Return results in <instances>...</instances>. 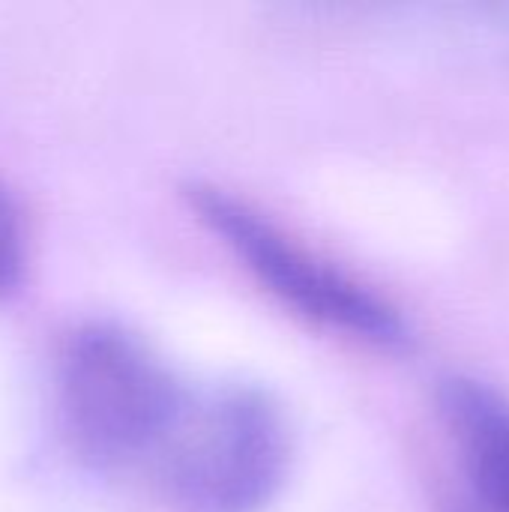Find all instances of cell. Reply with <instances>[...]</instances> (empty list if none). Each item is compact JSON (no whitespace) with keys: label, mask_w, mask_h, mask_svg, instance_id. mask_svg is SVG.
<instances>
[{"label":"cell","mask_w":509,"mask_h":512,"mask_svg":"<svg viewBox=\"0 0 509 512\" xmlns=\"http://www.w3.org/2000/svg\"><path fill=\"white\" fill-rule=\"evenodd\" d=\"M183 393L165 360L123 324L90 321L63 348V429L75 453L96 468L147 465Z\"/></svg>","instance_id":"3957f363"},{"label":"cell","mask_w":509,"mask_h":512,"mask_svg":"<svg viewBox=\"0 0 509 512\" xmlns=\"http://www.w3.org/2000/svg\"><path fill=\"white\" fill-rule=\"evenodd\" d=\"M24 276V225L12 195L0 186V297L12 294Z\"/></svg>","instance_id":"5b68a950"},{"label":"cell","mask_w":509,"mask_h":512,"mask_svg":"<svg viewBox=\"0 0 509 512\" xmlns=\"http://www.w3.org/2000/svg\"><path fill=\"white\" fill-rule=\"evenodd\" d=\"M189 207L285 309L375 351L402 354L414 342L408 315L375 285L300 243L267 213L219 186L192 183Z\"/></svg>","instance_id":"7a4b0ae2"},{"label":"cell","mask_w":509,"mask_h":512,"mask_svg":"<svg viewBox=\"0 0 509 512\" xmlns=\"http://www.w3.org/2000/svg\"><path fill=\"white\" fill-rule=\"evenodd\" d=\"M435 402L480 504L509 512L507 393L474 372H453L441 378Z\"/></svg>","instance_id":"277c9868"},{"label":"cell","mask_w":509,"mask_h":512,"mask_svg":"<svg viewBox=\"0 0 509 512\" xmlns=\"http://www.w3.org/2000/svg\"><path fill=\"white\" fill-rule=\"evenodd\" d=\"M291 465L282 405L255 384H216L183 402L147 468L177 512H261Z\"/></svg>","instance_id":"6da1fadb"}]
</instances>
